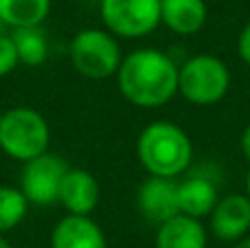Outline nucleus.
Returning <instances> with one entry per match:
<instances>
[{"instance_id":"1","label":"nucleus","mask_w":250,"mask_h":248,"mask_svg":"<svg viewBox=\"0 0 250 248\" xmlns=\"http://www.w3.org/2000/svg\"><path fill=\"white\" fill-rule=\"evenodd\" d=\"M180 66L160 48H136L123 57L117 73L119 90L136 108L154 110L178 95Z\"/></svg>"},{"instance_id":"2","label":"nucleus","mask_w":250,"mask_h":248,"mask_svg":"<svg viewBox=\"0 0 250 248\" xmlns=\"http://www.w3.org/2000/svg\"><path fill=\"white\" fill-rule=\"evenodd\" d=\"M136 158L149 176L176 178L191 167L193 143L180 125L154 121L138 134Z\"/></svg>"},{"instance_id":"3","label":"nucleus","mask_w":250,"mask_h":248,"mask_svg":"<svg viewBox=\"0 0 250 248\" xmlns=\"http://www.w3.org/2000/svg\"><path fill=\"white\" fill-rule=\"evenodd\" d=\"M51 127L44 114L29 105H16L0 119V149L13 161H33L48 152Z\"/></svg>"},{"instance_id":"4","label":"nucleus","mask_w":250,"mask_h":248,"mask_svg":"<svg viewBox=\"0 0 250 248\" xmlns=\"http://www.w3.org/2000/svg\"><path fill=\"white\" fill-rule=\"evenodd\" d=\"M123 57L119 40L105 29H82L70 42V64L86 79L117 77Z\"/></svg>"},{"instance_id":"5","label":"nucleus","mask_w":250,"mask_h":248,"mask_svg":"<svg viewBox=\"0 0 250 248\" xmlns=\"http://www.w3.org/2000/svg\"><path fill=\"white\" fill-rule=\"evenodd\" d=\"M230 88V70L220 57L200 53L180 66L178 92L193 105L220 103Z\"/></svg>"},{"instance_id":"6","label":"nucleus","mask_w":250,"mask_h":248,"mask_svg":"<svg viewBox=\"0 0 250 248\" xmlns=\"http://www.w3.org/2000/svg\"><path fill=\"white\" fill-rule=\"evenodd\" d=\"M99 16L114 38L138 40L160 26V0H101Z\"/></svg>"},{"instance_id":"7","label":"nucleus","mask_w":250,"mask_h":248,"mask_svg":"<svg viewBox=\"0 0 250 248\" xmlns=\"http://www.w3.org/2000/svg\"><path fill=\"white\" fill-rule=\"evenodd\" d=\"M68 163L57 154H42L33 161L22 163L20 171V191L29 205L48 207L55 205L60 198V187L68 171Z\"/></svg>"},{"instance_id":"8","label":"nucleus","mask_w":250,"mask_h":248,"mask_svg":"<svg viewBox=\"0 0 250 248\" xmlns=\"http://www.w3.org/2000/svg\"><path fill=\"white\" fill-rule=\"evenodd\" d=\"M136 207L147 222L163 224L180 213L178 207V183L173 178L149 176L136 191Z\"/></svg>"},{"instance_id":"9","label":"nucleus","mask_w":250,"mask_h":248,"mask_svg":"<svg viewBox=\"0 0 250 248\" xmlns=\"http://www.w3.org/2000/svg\"><path fill=\"white\" fill-rule=\"evenodd\" d=\"M211 231L222 242H239L250 233V198L246 193H226L215 205Z\"/></svg>"},{"instance_id":"10","label":"nucleus","mask_w":250,"mask_h":248,"mask_svg":"<svg viewBox=\"0 0 250 248\" xmlns=\"http://www.w3.org/2000/svg\"><path fill=\"white\" fill-rule=\"evenodd\" d=\"M99 196L101 189L95 176L82 167H70L62 180L57 202L66 209V215H90L99 205Z\"/></svg>"},{"instance_id":"11","label":"nucleus","mask_w":250,"mask_h":248,"mask_svg":"<svg viewBox=\"0 0 250 248\" xmlns=\"http://www.w3.org/2000/svg\"><path fill=\"white\" fill-rule=\"evenodd\" d=\"M51 248H108V237L90 215H64L51 231Z\"/></svg>"},{"instance_id":"12","label":"nucleus","mask_w":250,"mask_h":248,"mask_svg":"<svg viewBox=\"0 0 250 248\" xmlns=\"http://www.w3.org/2000/svg\"><path fill=\"white\" fill-rule=\"evenodd\" d=\"M220 202V189L213 178L204 174H193L178 183V207L180 213L202 220L213 213Z\"/></svg>"},{"instance_id":"13","label":"nucleus","mask_w":250,"mask_h":248,"mask_svg":"<svg viewBox=\"0 0 250 248\" xmlns=\"http://www.w3.org/2000/svg\"><path fill=\"white\" fill-rule=\"evenodd\" d=\"M208 235L200 220L178 213L156 231V248H207Z\"/></svg>"},{"instance_id":"14","label":"nucleus","mask_w":250,"mask_h":248,"mask_svg":"<svg viewBox=\"0 0 250 248\" xmlns=\"http://www.w3.org/2000/svg\"><path fill=\"white\" fill-rule=\"evenodd\" d=\"M160 22L178 35H193L207 22L204 0H160Z\"/></svg>"},{"instance_id":"15","label":"nucleus","mask_w":250,"mask_h":248,"mask_svg":"<svg viewBox=\"0 0 250 248\" xmlns=\"http://www.w3.org/2000/svg\"><path fill=\"white\" fill-rule=\"evenodd\" d=\"M51 13V0H0V22L11 29L42 26Z\"/></svg>"},{"instance_id":"16","label":"nucleus","mask_w":250,"mask_h":248,"mask_svg":"<svg viewBox=\"0 0 250 248\" xmlns=\"http://www.w3.org/2000/svg\"><path fill=\"white\" fill-rule=\"evenodd\" d=\"M16 46L18 60L24 66H40L48 57V38L42 26H29V29H13L9 33Z\"/></svg>"},{"instance_id":"17","label":"nucleus","mask_w":250,"mask_h":248,"mask_svg":"<svg viewBox=\"0 0 250 248\" xmlns=\"http://www.w3.org/2000/svg\"><path fill=\"white\" fill-rule=\"evenodd\" d=\"M26 213H29V202L20 189L0 185V235L20 227Z\"/></svg>"},{"instance_id":"18","label":"nucleus","mask_w":250,"mask_h":248,"mask_svg":"<svg viewBox=\"0 0 250 248\" xmlns=\"http://www.w3.org/2000/svg\"><path fill=\"white\" fill-rule=\"evenodd\" d=\"M20 60H18L16 46H13L11 35L0 33V77H7L18 68Z\"/></svg>"},{"instance_id":"19","label":"nucleus","mask_w":250,"mask_h":248,"mask_svg":"<svg viewBox=\"0 0 250 248\" xmlns=\"http://www.w3.org/2000/svg\"><path fill=\"white\" fill-rule=\"evenodd\" d=\"M237 55L246 66H250V22L242 29L237 38Z\"/></svg>"},{"instance_id":"20","label":"nucleus","mask_w":250,"mask_h":248,"mask_svg":"<svg viewBox=\"0 0 250 248\" xmlns=\"http://www.w3.org/2000/svg\"><path fill=\"white\" fill-rule=\"evenodd\" d=\"M239 147H242L244 158H246V161L250 163V125H248V127H244L242 136H239Z\"/></svg>"},{"instance_id":"21","label":"nucleus","mask_w":250,"mask_h":248,"mask_svg":"<svg viewBox=\"0 0 250 248\" xmlns=\"http://www.w3.org/2000/svg\"><path fill=\"white\" fill-rule=\"evenodd\" d=\"M233 248H250V235H246L244 240H239V242H235Z\"/></svg>"},{"instance_id":"22","label":"nucleus","mask_w":250,"mask_h":248,"mask_svg":"<svg viewBox=\"0 0 250 248\" xmlns=\"http://www.w3.org/2000/svg\"><path fill=\"white\" fill-rule=\"evenodd\" d=\"M0 248H11V244L7 242V237L4 235H0Z\"/></svg>"},{"instance_id":"23","label":"nucleus","mask_w":250,"mask_h":248,"mask_svg":"<svg viewBox=\"0 0 250 248\" xmlns=\"http://www.w3.org/2000/svg\"><path fill=\"white\" fill-rule=\"evenodd\" d=\"M246 196L250 198V171H248V176H246Z\"/></svg>"},{"instance_id":"24","label":"nucleus","mask_w":250,"mask_h":248,"mask_svg":"<svg viewBox=\"0 0 250 248\" xmlns=\"http://www.w3.org/2000/svg\"><path fill=\"white\" fill-rule=\"evenodd\" d=\"M2 26H4V24H2V22H0V33H2Z\"/></svg>"},{"instance_id":"25","label":"nucleus","mask_w":250,"mask_h":248,"mask_svg":"<svg viewBox=\"0 0 250 248\" xmlns=\"http://www.w3.org/2000/svg\"><path fill=\"white\" fill-rule=\"evenodd\" d=\"M2 112H4V110H2V108H0V119H2Z\"/></svg>"}]
</instances>
